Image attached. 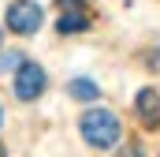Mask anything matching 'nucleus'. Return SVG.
Returning <instances> with one entry per match:
<instances>
[{
  "label": "nucleus",
  "mask_w": 160,
  "mask_h": 157,
  "mask_svg": "<svg viewBox=\"0 0 160 157\" xmlns=\"http://www.w3.org/2000/svg\"><path fill=\"white\" fill-rule=\"evenodd\" d=\"M82 135H86V142L89 146H101V150H108V146H116L123 135L119 127V116L116 112H108V109H89L86 116H82Z\"/></svg>",
  "instance_id": "obj_1"
},
{
  "label": "nucleus",
  "mask_w": 160,
  "mask_h": 157,
  "mask_svg": "<svg viewBox=\"0 0 160 157\" xmlns=\"http://www.w3.org/2000/svg\"><path fill=\"white\" fill-rule=\"evenodd\" d=\"M67 94L75 97V101H97V82H89V78H71V86H67Z\"/></svg>",
  "instance_id": "obj_6"
},
{
  "label": "nucleus",
  "mask_w": 160,
  "mask_h": 157,
  "mask_svg": "<svg viewBox=\"0 0 160 157\" xmlns=\"http://www.w3.org/2000/svg\"><path fill=\"white\" fill-rule=\"evenodd\" d=\"M86 26H89V15H86V11H67V15H60V23H56L60 34H75V30H86Z\"/></svg>",
  "instance_id": "obj_5"
},
{
  "label": "nucleus",
  "mask_w": 160,
  "mask_h": 157,
  "mask_svg": "<svg viewBox=\"0 0 160 157\" xmlns=\"http://www.w3.org/2000/svg\"><path fill=\"white\" fill-rule=\"evenodd\" d=\"M119 157H142V146H130V150H123Z\"/></svg>",
  "instance_id": "obj_9"
},
{
  "label": "nucleus",
  "mask_w": 160,
  "mask_h": 157,
  "mask_svg": "<svg viewBox=\"0 0 160 157\" xmlns=\"http://www.w3.org/2000/svg\"><path fill=\"white\" fill-rule=\"evenodd\" d=\"M138 116H142V123H145L149 131L160 127V94L157 90H142V94H138Z\"/></svg>",
  "instance_id": "obj_4"
},
{
  "label": "nucleus",
  "mask_w": 160,
  "mask_h": 157,
  "mask_svg": "<svg viewBox=\"0 0 160 157\" xmlns=\"http://www.w3.org/2000/svg\"><path fill=\"white\" fill-rule=\"evenodd\" d=\"M45 94V71L38 64H22L19 75H15V97L19 101H38Z\"/></svg>",
  "instance_id": "obj_2"
},
{
  "label": "nucleus",
  "mask_w": 160,
  "mask_h": 157,
  "mask_svg": "<svg viewBox=\"0 0 160 157\" xmlns=\"http://www.w3.org/2000/svg\"><path fill=\"white\" fill-rule=\"evenodd\" d=\"M38 26H41V8L38 4L19 0V4L8 8V30H15V34H34Z\"/></svg>",
  "instance_id": "obj_3"
},
{
  "label": "nucleus",
  "mask_w": 160,
  "mask_h": 157,
  "mask_svg": "<svg viewBox=\"0 0 160 157\" xmlns=\"http://www.w3.org/2000/svg\"><path fill=\"white\" fill-rule=\"evenodd\" d=\"M0 123H4V109H0Z\"/></svg>",
  "instance_id": "obj_10"
},
{
  "label": "nucleus",
  "mask_w": 160,
  "mask_h": 157,
  "mask_svg": "<svg viewBox=\"0 0 160 157\" xmlns=\"http://www.w3.org/2000/svg\"><path fill=\"white\" fill-rule=\"evenodd\" d=\"M15 64H19V52H8V56H0V71H4V68H15Z\"/></svg>",
  "instance_id": "obj_7"
},
{
  "label": "nucleus",
  "mask_w": 160,
  "mask_h": 157,
  "mask_svg": "<svg viewBox=\"0 0 160 157\" xmlns=\"http://www.w3.org/2000/svg\"><path fill=\"white\" fill-rule=\"evenodd\" d=\"M0 157H4V146H0Z\"/></svg>",
  "instance_id": "obj_11"
},
{
  "label": "nucleus",
  "mask_w": 160,
  "mask_h": 157,
  "mask_svg": "<svg viewBox=\"0 0 160 157\" xmlns=\"http://www.w3.org/2000/svg\"><path fill=\"white\" fill-rule=\"evenodd\" d=\"M60 8H71V11H86V0H60Z\"/></svg>",
  "instance_id": "obj_8"
}]
</instances>
